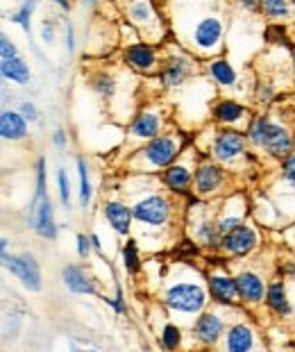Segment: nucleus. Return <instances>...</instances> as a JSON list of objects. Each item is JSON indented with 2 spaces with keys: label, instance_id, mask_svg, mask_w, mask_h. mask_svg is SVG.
<instances>
[{
  "label": "nucleus",
  "instance_id": "14",
  "mask_svg": "<svg viewBox=\"0 0 295 352\" xmlns=\"http://www.w3.org/2000/svg\"><path fill=\"white\" fill-rule=\"evenodd\" d=\"M223 184V170L221 166H216V164H200L198 170H195V191L200 193V196H209V193H214L218 186Z\"/></svg>",
  "mask_w": 295,
  "mask_h": 352
},
{
  "label": "nucleus",
  "instance_id": "34",
  "mask_svg": "<svg viewBox=\"0 0 295 352\" xmlns=\"http://www.w3.org/2000/svg\"><path fill=\"white\" fill-rule=\"evenodd\" d=\"M130 19L134 21V23H148L150 16H153V10H150V5L148 3H143V0H139V3H134L130 10Z\"/></svg>",
  "mask_w": 295,
  "mask_h": 352
},
{
  "label": "nucleus",
  "instance_id": "43",
  "mask_svg": "<svg viewBox=\"0 0 295 352\" xmlns=\"http://www.w3.org/2000/svg\"><path fill=\"white\" fill-rule=\"evenodd\" d=\"M21 114L28 118V121H36L39 118V114H36V107L32 102H23L21 104Z\"/></svg>",
  "mask_w": 295,
  "mask_h": 352
},
{
  "label": "nucleus",
  "instance_id": "23",
  "mask_svg": "<svg viewBox=\"0 0 295 352\" xmlns=\"http://www.w3.org/2000/svg\"><path fill=\"white\" fill-rule=\"evenodd\" d=\"M0 71H3L5 80H12V82H17V85H25V82L30 80L28 64L23 62L19 55L10 57V59H3V64H0Z\"/></svg>",
  "mask_w": 295,
  "mask_h": 352
},
{
  "label": "nucleus",
  "instance_id": "53",
  "mask_svg": "<svg viewBox=\"0 0 295 352\" xmlns=\"http://www.w3.org/2000/svg\"><path fill=\"white\" fill-rule=\"evenodd\" d=\"M293 69H295V50H293Z\"/></svg>",
  "mask_w": 295,
  "mask_h": 352
},
{
  "label": "nucleus",
  "instance_id": "16",
  "mask_svg": "<svg viewBox=\"0 0 295 352\" xmlns=\"http://www.w3.org/2000/svg\"><path fill=\"white\" fill-rule=\"evenodd\" d=\"M125 62L127 66H132L134 71L146 73L157 64L155 48L148 46V43H132L130 48H125Z\"/></svg>",
  "mask_w": 295,
  "mask_h": 352
},
{
  "label": "nucleus",
  "instance_id": "18",
  "mask_svg": "<svg viewBox=\"0 0 295 352\" xmlns=\"http://www.w3.org/2000/svg\"><path fill=\"white\" fill-rule=\"evenodd\" d=\"M105 216H107L109 226L116 230L118 234H127V232H130V223L134 219V214L123 202H118V200L107 202V205H105Z\"/></svg>",
  "mask_w": 295,
  "mask_h": 352
},
{
  "label": "nucleus",
  "instance_id": "41",
  "mask_svg": "<svg viewBox=\"0 0 295 352\" xmlns=\"http://www.w3.org/2000/svg\"><path fill=\"white\" fill-rule=\"evenodd\" d=\"M241 223H243V219L241 216H225V219L218 223V228H221V232L225 234V232H230V230H234V228H239Z\"/></svg>",
  "mask_w": 295,
  "mask_h": 352
},
{
  "label": "nucleus",
  "instance_id": "37",
  "mask_svg": "<svg viewBox=\"0 0 295 352\" xmlns=\"http://www.w3.org/2000/svg\"><path fill=\"white\" fill-rule=\"evenodd\" d=\"M45 198V160L36 162V198L34 200H41Z\"/></svg>",
  "mask_w": 295,
  "mask_h": 352
},
{
  "label": "nucleus",
  "instance_id": "42",
  "mask_svg": "<svg viewBox=\"0 0 295 352\" xmlns=\"http://www.w3.org/2000/svg\"><path fill=\"white\" fill-rule=\"evenodd\" d=\"M111 307L116 309V314H125V300H123V289L116 287V296H113Z\"/></svg>",
  "mask_w": 295,
  "mask_h": 352
},
{
  "label": "nucleus",
  "instance_id": "39",
  "mask_svg": "<svg viewBox=\"0 0 295 352\" xmlns=\"http://www.w3.org/2000/svg\"><path fill=\"white\" fill-rule=\"evenodd\" d=\"M282 170H284V177L289 179V182L295 186V155H289L284 160V164H282Z\"/></svg>",
  "mask_w": 295,
  "mask_h": 352
},
{
  "label": "nucleus",
  "instance_id": "12",
  "mask_svg": "<svg viewBox=\"0 0 295 352\" xmlns=\"http://www.w3.org/2000/svg\"><path fill=\"white\" fill-rule=\"evenodd\" d=\"M191 71H193V66L188 57H171V59H166L164 69L159 73V82H162L166 89H175L191 76Z\"/></svg>",
  "mask_w": 295,
  "mask_h": 352
},
{
  "label": "nucleus",
  "instance_id": "20",
  "mask_svg": "<svg viewBox=\"0 0 295 352\" xmlns=\"http://www.w3.org/2000/svg\"><path fill=\"white\" fill-rule=\"evenodd\" d=\"M159 127H162V118L155 111H141L139 116H134V121L130 125V134L139 139H153L159 134Z\"/></svg>",
  "mask_w": 295,
  "mask_h": 352
},
{
  "label": "nucleus",
  "instance_id": "6",
  "mask_svg": "<svg viewBox=\"0 0 295 352\" xmlns=\"http://www.w3.org/2000/svg\"><path fill=\"white\" fill-rule=\"evenodd\" d=\"M256 243H259L256 232L250 226H243V223H241L239 228H234V230L225 232V234H223L221 250L227 252V254H232V257H243V254L252 252L256 248Z\"/></svg>",
  "mask_w": 295,
  "mask_h": 352
},
{
  "label": "nucleus",
  "instance_id": "17",
  "mask_svg": "<svg viewBox=\"0 0 295 352\" xmlns=\"http://www.w3.org/2000/svg\"><path fill=\"white\" fill-rule=\"evenodd\" d=\"M62 277H64V284L73 291V294H80V296L96 294V282L91 280L89 273H85V268H80V266H64Z\"/></svg>",
  "mask_w": 295,
  "mask_h": 352
},
{
  "label": "nucleus",
  "instance_id": "35",
  "mask_svg": "<svg viewBox=\"0 0 295 352\" xmlns=\"http://www.w3.org/2000/svg\"><path fill=\"white\" fill-rule=\"evenodd\" d=\"M57 184H59V198H62V205L68 207L71 205V184H68V175L64 168L57 170Z\"/></svg>",
  "mask_w": 295,
  "mask_h": 352
},
{
  "label": "nucleus",
  "instance_id": "1",
  "mask_svg": "<svg viewBox=\"0 0 295 352\" xmlns=\"http://www.w3.org/2000/svg\"><path fill=\"white\" fill-rule=\"evenodd\" d=\"M164 302L171 311H179V314H195L202 311V307L207 305V294L198 287V284H188L182 282L175 284L166 291Z\"/></svg>",
  "mask_w": 295,
  "mask_h": 352
},
{
  "label": "nucleus",
  "instance_id": "28",
  "mask_svg": "<svg viewBox=\"0 0 295 352\" xmlns=\"http://www.w3.org/2000/svg\"><path fill=\"white\" fill-rule=\"evenodd\" d=\"M91 87L96 89V94L100 96V98H111L113 89H116L111 76H107V73H96V76L91 78Z\"/></svg>",
  "mask_w": 295,
  "mask_h": 352
},
{
  "label": "nucleus",
  "instance_id": "45",
  "mask_svg": "<svg viewBox=\"0 0 295 352\" xmlns=\"http://www.w3.org/2000/svg\"><path fill=\"white\" fill-rule=\"evenodd\" d=\"M52 144H55L57 148H66V144H68L66 132L64 130H57L55 134H52Z\"/></svg>",
  "mask_w": 295,
  "mask_h": 352
},
{
  "label": "nucleus",
  "instance_id": "3",
  "mask_svg": "<svg viewBox=\"0 0 295 352\" xmlns=\"http://www.w3.org/2000/svg\"><path fill=\"white\" fill-rule=\"evenodd\" d=\"M182 151V144L177 137H171V134H162V137H153L148 141V146L143 148L141 155L146 157V162L155 168H166L171 166L173 162L177 160V155Z\"/></svg>",
  "mask_w": 295,
  "mask_h": 352
},
{
  "label": "nucleus",
  "instance_id": "24",
  "mask_svg": "<svg viewBox=\"0 0 295 352\" xmlns=\"http://www.w3.org/2000/svg\"><path fill=\"white\" fill-rule=\"evenodd\" d=\"M245 116V107L239 104L237 100H221L214 107V118L218 123H239Z\"/></svg>",
  "mask_w": 295,
  "mask_h": 352
},
{
  "label": "nucleus",
  "instance_id": "46",
  "mask_svg": "<svg viewBox=\"0 0 295 352\" xmlns=\"http://www.w3.org/2000/svg\"><path fill=\"white\" fill-rule=\"evenodd\" d=\"M41 36L45 43H52V39H55V28H52V23H45L43 30H41Z\"/></svg>",
  "mask_w": 295,
  "mask_h": 352
},
{
  "label": "nucleus",
  "instance_id": "47",
  "mask_svg": "<svg viewBox=\"0 0 295 352\" xmlns=\"http://www.w3.org/2000/svg\"><path fill=\"white\" fill-rule=\"evenodd\" d=\"M241 7H245L248 12H259L261 10V0H239Z\"/></svg>",
  "mask_w": 295,
  "mask_h": 352
},
{
  "label": "nucleus",
  "instance_id": "4",
  "mask_svg": "<svg viewBox=\"0 0 295 352\" xmlns=\"http://www.w3.org/2000/svg\"><path fill=\"white\" fill-rule=\"evenodd\" d=\"M132 214L136 221L146 223V226H155V228L164 226V223L171 219V202L164 196H159V193H153V196L136 200L132 207Z\"/></svg>",
  "mask_w": 295,
  "mask_h": 352
},
{
  "label": "nucleus",
  "instance_id": "51",
  "mask_svg": "<svg viewBox=\"0 0 295 352\" xmlns=\"http://www.w3.org/2000/svg\"><path fill=\"white\" fill-rule=\"evenodd\" d=\"M52 3H57L62 10H68V0H52Z\"/></svg>",
  "mask_w": 295,
  "mask_h": 352
},
{
  "label": "nucleus",
  "instance_id": "32",
  "mask_svg": "<svg viewBox=\"0 0 295 352\" xmlns=\"http://www.w3.org/2000/svg\"><path fill=\"white\" fill-rule=\"evenodd\" d=\"M162 343H164V348L166 350H175L179 348V343H182V332H179V327L177 325H173L168 323L164 327V332H162Z\"/></svg>",
  "mask_w": 295,
  "mask_h": 352
},
{
  "label": "nucleus",
  "instance_id": "13",
  "mask_svg": "<svg viewBox=\"0 0 295 352\" xmlns=\"http://www.w3.org/2000/svg\"><path fill=\"white\" fill-rule=\"evenodd\" d=\"M237 289H239V298L248 305H256L263 300L266 296V287H263V280L252 271H243L237 275Z\"/></svg>",
  "mask_w": 295,
  "mask_h": 352
},
{
  "label": "nucleus",
  "instance_id": "25",
  "mask_svg": "<svg viewBox=\"0 0 295 352\" xmlns=\"http://www.w3.org/2000/svg\"><path fill=\"white\" fill-rule=\"evenodd\" d=\"M209 76L214 78L218 85H223V87H234V85H237V73H234L230 62H225V59H214V62L209 64Z\"/></svg>",
  "mask_w": 295,
  "mask_h": 352
},
{
  "label": "nucleus",
  "instance_id": "11",
  "mask_svg": "<svg viewBox=\"0 0 295 352\" xmlns=\"http://www.w3.org/2000/svg\"><path fill=\"white\" fill-rule=\"evenodd\" d=\"M209 294L211 300L225 307H234L239 300L237 277L230 275H209Z\"/></svg>",
  "mask_w": 295,
  "mask_h": 352
},
{
  "label": "nucleus",
  "instance_id": "48",
  "mask_svg": "<svg viewBox=\"0 0 295 352\" xmlns=\"http://www.w3.org/2000/svg\"><path fill=\"white\" fill-rule=\"evenodd\" d=\"M66 43H68V50H75V34H73V28H68V39H66Z\"/></svg>",
  "mask_w": 295,
  "mask_h": 352
},
{
  "label": "nucleus",
  "instance_id": "8",
  "mask_svg": "<svg viewBox=\"0 0 295 352\" xmlns=\"http://www.w3.org/2000/svg\"><path fill=\"white\" fill-rule=\"evenodd\" d=\"M223 39V23L216 16H204L193 30V46L198 50L211 52L218 48Z\"/></svg>",
  "mask_w": 295,
  "mask_h": 352
},
{
  "label": "nucleus",
  "instance_id": "29",
  "mask_svg": "<svg viewBox=\"0 0 295 352\" xmlns=\"http://www.w3.org/2000/svg\"><path fill=\"white\" fill-rule=\"evenodd\" d=\"M78 170H80V202H82V207H87L89 205V200H91V184H89V168H87V162L78 160Z\"/></svg>",
  "mask_w": 295,
  "mask_h": 352
},
{
  "label": "nucleus",
  "instance_id": "5",
  "mask_svg": "<svg viewBox=\"0 0 295 352\" xmlns=\"http://www.w3.org/2000/svg\"><path fill=\"white\" fill-rule=\"evenodd\" d=\"M261 148L268 155L277 157V160H286L293 153V137L291 132L286 130L284 125L272 123L270 118L263 125V139H261Z\"/></svg>",
  "mask_w": 295,
  "mask_h": 352
},
{
  "label": "nucleus",
  "instance_id": "44",
  "mask_svg": "<svg viewBox=\"0 0 295 352\" xmlns=\"http://www.w3.org/2000/svg\"><path fill=\"white\" fill-rule=\"evenodd\" d=\"M256 100L263 102V104H268V102L272 100V87L261 85V87H259V94H256Z\"/></svg>",
  "mask_w": 295,
  "mask_h": 352
},
{
  "label": "nucleus",
  "instance_id": "2",
  "mask_svg": "<svg viewBox=\"0 0 295 352\" xmlns=\"http://www.w3.org/2000/svg\"><path fill=\"white\" fill-rule=\"evenodd\" d=\"M3 264L5 268L10 271L12 275H17L19 280L23 282V287L30 289V291H41L43 287V280H41V271H39V264L32 254H3Z\"/></svg>",
  "mask_w": 295,
  "mask_h": 352
},
{
  "label": "nucleus",
  "instance_id": "31",
  "mask_svg": "<svg viewBox=\"0 0 295 352\" xmlns=\"http://www.w3.org/2000/svg\"><path fill=\"white\" fill-rule=\"evenodd\" d=\"M34 3H36V0H25V3L21 5V10L17 14H12V21H14V23H19L23 30H25V32H30V19H32Z\"/></svg>",
  "mask_w": 295,
  "mask_h": 352
},
{
  "label": "nucleus",
  "instance_id": "19",
  "mask_svg": "<svg viewBox=\"0 0 295 352\" xmlns=\"http://www.w3.org/2000/svg\"><path fill=\"white\" fill-rule=\"evenodd\" d=\"M28 118L23 114H17V111H3V116H0V134H3V139L7 141H21L25 139L28 134V125H25Z\"/></svg>",
  "mask_w": 295,
  "mask_h": 352
},
{
  "label": "nucleus",
  "instance_id": "36",
  "mask_svg": "<svg viewBox=\"0 0 295 352\" xmlns=\"http://www.w3.org/2000/svg\"><path fill=\"white\" fill-rule=\"evenodd\" d=\"M266 41L268 43H279V46L289 43V36H286V28L284 25H270L266 30Z\"/></svg>",
  "mask_w": 295,
  "mask_h": 352
},
{
  "label": "nucleus",
  "instance_id": "27",
  "mask_svg": "<svg viewBox=\"0 0 295 352\" xmlns=\"http://www.w3.org/2000/svg\"><path fill=\"white\" fill-rule=\"evenodd\" d=\"M293 3L289 0H261V12L268 19H289Z\"/></svg>",
  "mask_w": 295,
  "mask_h": 352
},
{
  "label": "nucleus",
  "instance_id": "7",
  "mask_svg": "<svg viewBox=\"0 0 295 352\" xmlns=\"http://www.w3.org/2000/svg\"><path fill=\"white\" fill-rule=\"evenodd\" d=\"M245 153V137L237 130H221L211 144V155L218 162H234Z\"/></svg>",
  "mask_w": 295,
  "mask_h": 352
},
{
  "label": "nucleus",
  "instance_id": "38",
  "mask_svg": "<svg viewBox=\"0 0 295 352\" xmlns=\"http://www.w3.org/2000/svg\"><path fill=\"white\" fill-rule=\"evenodd\" d=\"M0 55H3V59H10V57H17L19 52H17V46L7 39V36L3 34L0 36Z\"/></svg>",
  "mask_w": 295,
  "mask_h": 352
},
{
  "label": "nucleus",
  "instance_id": "40",
  "mask_svg": "<svg viewBox=\"0 0 295 352\" xmlns=\"http://www.w3.org/2000/svg\"><path fill=\"white\" fill-rule=\"evenodd\" d=\"M91 248H94V243H91V236H85V234H78V254L82 259L89 257Z\"/></svg>",
  "mask_w": 295,
  "mask_h": 352
},
{
  "label": "nucleus",
  "instance_id": "22",
  "mask_svg": "<svg viewBox=\"0 0 295 352\" xmlns=\"http://www.w3.org/2000/svg\"><path fill=\"white\" fill-rule=\"evenodd\" d=\"M266 305L275 314H279V316H291V311H293L291 309V302H289V298H286L284 284L279 282V280L268 284V289H266Z\"/></svg>",
  "mask_w": 295,
  "mask_h": 352
},
{
  "label": "nucleus",
  "instance_id": "50",
  "mask_svg": "<svg viewBox=\"0 0 295 352\" xmlns=\"http://www.w3.org/2000/svg\"><path fill=\"white\" fill-rule=\"evenodd\" d=\"M91 243H94V248H96V250H100V248H102V243H100V239H98L96 234H91Z\"/></svg>",
  "mask_w": 295,
  "mask_h": 352
},
{
  "label": "nucleus",
  "instance_id": "52",
  "mask_svg": "<svg viewBox=\"0 0 295 352\" xmlns=\"http://www.w3.org/2000/svg\"><path fill=\"white\" fill-rule=\"evenodd\" d=\"M85 3H89V5H96V3H98V0H85Z\"/></svg>",
  "mask_w": 295,
  "mask_h": 352
},
{
  "label": "nucleus",
  "instance_id": "21",
  "mask_svg": "<svg viewBox=\"0 0 295 352\" xmlns=\"http://www.w3.org/2000/svg\"><path fill=\"white\" fill-rule=\"evenodd\" d=\"M254 346V334L248 325H232L225 334V348L230 352H248Z\"/></svg>",
  "mask_w": 295,
  "mask_h": 352
},
{
  "label": "nucleus",
  "instance_id": "9",
  "mask_svg": "<svg viewBox=\"0 0 295 352\" xmlns=\"http://www.w3.org/2000/svg\"><path fill=\"white\" fill-rule=\"evenodd\" d=\"M193 332H195V339H198L202 346H216L218 339H221L225 332V323L218 314L207 311V314H202V316H198V320H195V325H193Z\"/></svg>",
  "mask_w": 295,
  "mask_h": 352
},
{
  "label": "nucleus",
  "instance_id": "30",
  "mask_svg": "<svg viewBox=\"0 0 295 352\" xmlns=\"http://www.w3.org/2000/svg\"><path fill=\"white\" fill-rule=\"evenodd\" d=\"M123 261H125V268L127 273H136L139 271V245H136V241H127L125 248H123Z\"/></svg>",
  "mask_w": 295,
  "mask_h": 352
},
{
  "label": "nucleus",
  "instance_id": "54",
  "mask_svg": "<svg viewBox=\"0 0 295 352\" xmlns=\"http://www.w3.org/2000/svg\"><path fill=\"white\" fill-rule=\"evenodd\" d=\"M291 3H293V7H295V0H291Z\"/></svg>",
  "mask_w": 295,
  "mask_h": 352
},
{
  "label": "nucleus",
  "instance_id": "49",
  "mask_svg": "<svg viewBox=\"0 0 295 352\" xmlns=\"http://www.w3.org/2000/svg\"><path fill=\"white\" fill-rule=\"evenodd\" d=\"M282 273H284V275H291V277H295V264H293V261H291V264H286V266L282 268Z\"/></svg>",
  "mask_w": 295,
  "mask_h": 352
},
{
  "label": "nucleus",
  "instance_id": "15",
  "mask_svg": "<svg viewBox=\"0 0 295 352\" xmlns=\"http://www.w3.org/2000/svg\"><path fill=\"white\" fill-rule=\"evenodd\" d=\"M162 179H164V184L168 186L171 191L188 193L191 184L195 182V175L188 170V166H184V164H171V166H166Z\"/></svg>",
  "mask_w": 295,
  "mask_h": 352
},
{
  "label": "nucleus",
  "instance_id": "26",
  "mask_svg": "<svg viewBox=\"0 0 295 352\" xmlns=\"http://www.w3.org/2000/svg\"><path fill=\"white\" fill-rule=\"evenodd\" d=\"M198 239H200L202 245H207V248L216 250V248H221L223 232H221V228H218V223L204 221V223H200V226H198Z\"/></svg>",
  "mask_w": 295,
  "mask_h": 352
},
{
  "label": "nucleus",
  "instance_id": "33",
  "mask_svg": "<svg viewBox=\"0 0 295 352\" xmlns=\"http://www.w3.org/2000/svg\"><path fill=\"white\" fill-rule=\"evenodd\" d=\"M266 121H268V116H256L254 121L250 123V127H248V141H250V144H254V146L261 148L263 125H266Z\"/></svg>",
  "mask_w": 295,
  "mask_h": 352
},
{
  "label": "nucleus",
  "instance_id": "10",
  "mask_svg": "<svg viewBox=\"0 0 295 352\" xmlns=\"http://www.w3.org/2000/svg\"><path fill=\"white\" fill-rule=\"evenodd\" d=\"M39 202V207L34 205V209L30 212V226L34 228V232L43 239H55L57 236V226H55V219H52V205H50V198L45 196L41 200H34Z\"/></svg>",
  "mask_w": 295,
  "mask_h": 352
}]
</instances>
